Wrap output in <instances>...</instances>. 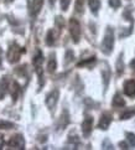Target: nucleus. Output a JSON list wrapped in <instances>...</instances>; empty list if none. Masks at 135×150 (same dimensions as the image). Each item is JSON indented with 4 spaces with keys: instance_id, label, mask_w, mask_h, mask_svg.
Listing matches in <instances>:
<instances>
[{
    "instance_id": "21",
    "label": "nucleus",
    "mask_w": 135,
    "mask_h": 150,
    "mask_svg": "<svg viewBox=\"0 0 135 150\" xmlns=\"http://www.w3.org/2000/svg\"><path fill=\"white\" fill-rule=\"evenodd\" d=\"M14 124L6 120H0V129H13Z\"/></svg>"
},
{
    "instance_id": "15",
    "label": "nucleus",
    "mask_w": 135,
    "mask_h": 150,
    "mask_svg": "<svg viewBox=\"0 0 135 150\" xmlns=\"http://www.w3.org/2000/svg\"><path fill=\"white\" fill-rule=\"evenodd\" d=\"M56 41V36H55V31L53 30H50L47 33V36H46V45L47 46H52L55 44Z\"/></svg>"
},
{
    "instance_id": "5",
    "label": "nucleus",
    "mask_w": 135,
    "mask_h": 150,
    "mask_svg": "<svg viewBox=\"0 0 135 150\" xmlns=\"http://www.w3.org/2000/svg\"><path fill=\"white\" fill-rule=\"evenodd\" d=\"M9 146L11 149H24L25 148V140L21 134H16L9 140Z\"/></svg>"
},
{
    "instance_id": "17",
    "label": "nucleus",
    "mask_w": 135,
    "mask_h": 150,
    "mask_svg": "<svg viewBox=\"0 0 135 150\" xmlns=\"http://www.w3.org/2000/svg\"><path fill=\"white\" fill-rule=\"evenodd\" d=\"M19 93H20V86L18 82H14L13 83V88H11V94H13V98H14V102L18 99L19 97Z\"/></svg>"
},
{
    "instance_id": "28",
    "label": "nucleus",
    "mask_w": 135,
    "mask_h": 150,
    "mask_svg": "<svg viewBox=\"0 0 135 150\" xmlns=\"http://www.w3.org/2000/svg\"><path fill=\"white\" fill-rule=\"evenodd\" d=\"M4 145V137H3V134H0V149L3 148Z\"/></svg>"
},
{
    "instance_id": "10",
    "label": "nucleus",
    "mask_w": 135,
    "mask_h": 150,
    "mask_svg": "<svg viewBox=\"0 0 135 150\" xmlns=\"http://www.w3.org/2000/svg\"><path fill=\"white\" fill-rule=\"evenodd\" d=\"M124 93L128 97H135V79H129L124 83Z\"/></svg>"
},
{
    "instance_id": "3",
    "label": "nucleus",
    "mask_w": 135,
    "mask_h": 150,
    "mask_svg": "<svg viewBox=\"0 0 135 150\" xmlns=\"http://www.w3.org/2000/svg\"><path fill=\"white\" fill-rule=\"evenodd\" d=\"M20 56H21V47L18 44H13L9 47L8 51V61L10 63H16L20 60Z\"/></svg>"
},
{
    "instance_id": "23",
    "label": "nucleus",
    "mask_w": 135,
    "mask_h": 150,
    "mask_svg": "<svg viewBox=\"0 0 135 150\" xmlns=\"http://www.w3.org/2000/svg\"><path fill=\"white\" fill-rule=\"evenodd\" d=\"M127 139H128L129 144H130V146L135 148V134H133V133H127Z\"/></svg>"
},
{
    "instance_id": "31",
    "label": "nucleus",
    "mask_w": 135,
    "mask_h": 150,
    "mask_svg": "<svg viewBox=\"0 0 135 150\" xmlns=\"http://www.w3.org/2000/svg\"><path fill=\"white\" fill-rule=\"evenodd\" d=\"M1 62H3V50L0 49V67H1Z\"/></svg>"
},
{
    "instance_id": "9",
    "label": "nucleus",
    "mask_w": 135,
    "mask_h": 150,
    "mask_svg": "<svg viewBox=\"0 0 135 150\" xmlns=\"http://www.w3.org/2000/svg\"><path fill=\"white\" fill-rule=\"evenodd\" d=\"M110 123H112V115L108 114V113H104V114H102L100 119H99L98 128H99V129H102V130H107L108 128H109Z\"/></svg>"
},
{
    "instance_id": "30",
    "label": "nucleus",
    "mask_w": 135,
    "mask_h": 150,
    "mask_svg": "<svg viewBox=\"0 0 135 150\" xmlns=\"http://www.w3.org/2000/svg\"><path fill=\"white\" fill-rule=\"evenodd\" d=\"M130 67L135 71V58H134V60H131V62H130Z\"/></svg>"
},
{
    "instance_id": "24",
    "label": "nucleus",
    "mask_w": 135,
    "mask_h": 150,
    "mask_svg": "<svg viewBox=\"0 0 135 150\" xmlns=\"http://www.w3.org/2000/svg\"><path fill=\"white\" fill-rule=\"evenodd\" d=\"M95 61V57L93 56V57H89L88 60H84V61H82V62H79L78 65H77V67H82V66H86V65H89V63H93Z\"/></svg>"
},
{
    "instance_id": "1",
    "label": "nucleus",
    "mask_w": 135,
    "mask_h": 150,
    "mask_svg": "<svg viewBox=\"0 0 135 150\" xmlns=\"http://www.w3.org/2000/svg\"><path fill=\"white\" fill-rule=\"evenodd\" d=\"M113 46H114V33L110 28L107 29V33L104 35V39L102 41L100 50L105 55H110V52L113 51Z\"/></svg>"
},
{
    "instance_id": "20",
    "label": "nucleus",
    "mask_w": 135,
    "mask_h": 150,
    "mask_svg": "<svg viewBox=\"0 0 135 150\" xmlns=\"http://www.w3.org/2000/svg\"><path fill=\"white\" fill-rule=\"evenodd\" d=\"M135 114V109H130V110H125L124 113L120 114V119H129Z\"/></svg>"
},
{
    "instance_id": "32",
    "label": "nucleus",
    "mask_w": 135,
    "mask_h": 150,
    "mask_svg": "<svg viewBox=\"0 0 135 150\" xmlns=\"http://www.w3.org/2000/svg\"><path fill=\"white\" fill-rule=\"evenodd\" d=\"M55 3V0H50V4H53Z\"/></svg>"
},
{
    "instance_id": "18",
    "label": "nucleus",
    "mask_w": 135,
    "mask_h": 150,
    "mask_svg": "<svg viewBox=\"0 0 135 150\" xmlns=\"http://www.w3.org/2000/svg\"><path fill=\"white\" fill-rule=\"evenodd\" d=\"M102 76H103V81H104V87H108V83H109V78H110V71L108 69V67H105L102 72Z\"/></svg>"
},
{
    "instance_id": "16",
    "label": "nucleus",
    "mask_w": 135,
    "mask_h": 150,
    "mask_svg": "<svg viewBox=\"0 0 135 150\" xmlns=\"http://www.w3.org/2000/svg\"><path fill=\"white\" fill-rule=\"evenodd\" d=\"M8 77H3L1 79V86H0V88H1V92H0V98H4V96L8 92Z\"/></svg>"
},
{
    "instance_id": "12",
    "label": "nucleus",
    "mask_w": 135,
    "mask_h": 150,
    "mask_svg": "<svg viewBox=\"0 0 135 150\" xmlns=\"http://www.w3.org/2000/svg\"><path fill=\"white\" fill-rule=\"evenodd\" d=\"M112 104H113V107H124L125 105V100L123 99V97L119 94V93H117L115 96H114V98H113V102H112Z\"/></svg>"
},
{
    "instance_id": "11",
    "label": "nucleus",
    "mask_w": 135,
    "mask_h": 150,
    "mask_svg": "<svg viewBox=\"0 0 135 150\" xmlns=\"http://www.w3.org/2000/svg\"><path fill=\"white\" fill-rule=\"evenodd\" d=\"M88 5H89L90 11L93 13L94 15L98 14V10L100 8V1L99 0H88Z\"/></svg>"
},
{
    "instance_id": "4",
    "label": "nucleus",
    "mask_w": 135,
    "mask_h": 150,
    "mask_svg": "<svg viewBox=\"0 0 135 150\" xmlns=\"http://www.w3.org/2000/svg\"><path fill=\"white\" fill-rule=\"evenodd\" d=\"M42 62H44V55H42V52L39 50L36 52V55L34 56V58H32V65L35 66L36 72H37V74H39L40 79L42 78V67H41Z\"/></svg>"
},
{
    "instance_id": "25",
    "label": "nucleus",
    "mask_w": 135,
    "mask_h": 150,
    "mask_svg": "<svg viewBox=\"0 0 135 150\" xmlns=\"http://www.w3.org/2000/svg\"><path fill=\"white\" fill-rule=\"evenodd\" d=\"M73 57H74L73 52H72L71 50H68V51L66 52V61H64V63H66V65H67L68 62H71V61L73 60Z\"/></svg>"
},
{
    "instance_id": "26",
    "label": "nucleus",
    "mask_w": 135,
    "mask_h": 150,
    "mask_svg": "<svg viewBox=\"0 0 135 150\" xmlns=\"http://www.w3.org/2000/svg\"><path fill=\"white\" fill-rule=\"evenodd\" d=\"M69 3H71V0H61V9L63 10V11H66V10L68 9Z\"/></svg>"
},
{
    "instance_id": "27",
    "label": "nucleus",
    "mask_w": 135,
    "mask_h": 150,
    "mask_svg": "<svg viewBox=\"0 0 135 150\" xmlns=\"http://www.w3.org/2000/svg\"><path fill=\"white\" fill-rule=\"evenodd\" d=\"M109 5L113 9H117L120 6V0H109Z\"/></svg>"
},
{
    "instance_id": "19",
    "label": "nucleus",
    "mask_w": 135,
    "mask_h": 150,
    "mask_svg": "<svg viewBox=\"0 0 135 150\" xmlns=\"http://www.w3.org/2000/svg\"><path fill=\"white\" fill-rule=\"evenodd\" d=\"M123 71H124V63H123V58L120 56L117 61V72H118V74H122Z\"/></svg>"
},
{
    "instance_id": "6",
    "label": "nucleus",
    "mask_w": 135,
    "mask_h": 150,
    "mask_svg": "<svg viewBox=\"0 0 135 150\" xmlns=\"http://www.w3.org/2000/svg\"><path fill=\"white\" fill-rule=\"evenodd\" d=\"M58 97H60V92H58V89L51 91V92L47 94V97H46V105L50 109H53L56 107L57 102H58Z\"/></svg>"
},
{
    "instance_id": "2",
    "label": "nucleus",
    "mask_w": 135,
    "mask_h": 150,
    "mask_svg": "<svg viewBox=\"0 0 135 150\" xmlns=\"http://www.w3.org/2000/svg\"><path fill=\"white\" fill-rule=\"evenodd\" d=\"M69 34H71L74 44H78L79 39H81V25L78 21L73 18L69 20Z\"/></svg>"
},
{
    "instance_id": "14",
    "label": "nucleus",
    "mask_w": 135,
    "mask_h": 150,
    "mask_svg": "<svg viewBox=\"0 0 135 150\" xmlns=\"http://www.w3.org/2000/svg\"><path fill=\"white\" fill-rule=\"evenodd\" d=\"M57 68V62H56V58H55V55H52L50 57V61H48V65H47V71L50 73H53L56 71Z\"/></svg>"
},
{
    "instance_id": "13",
    "label": "nucleus",
    "mask_w": 135,
    "mask_h": 150,
    "mask_svg": "<svg viewBox=\"0 0 135 150\" xmlns=\"http://www.w3.org/2000/svg\"><path fill=\"white\" fill-rule=\"evenodd\" d=\"M69 123V117H68V113L67 110L63 112V114L61 115V119H60V125H58V129H64L66 125Z\"/></svg>"
},
{
    "instance_id": "29",
    "label": "nucleus",
    "mask_w": 135,
    "mask_h": 150,
    "mask_svg": "<svg viewBox=\"0 0 135 150\" xmlns=\"http://www.w3.org/2000/svg\"><path fill=\"white\" fill-rule=\"evenodd\" d=\"M119 146H122V149H128V145H127V143H119Z\"/></svg>"
},
{
    "instance_id": "7",
    "label": "nucleus",
    "mask_w": 135,
    "mask_h": 150,
    "mask_svg": "<svg viewBox=\"0 0 135 150\" xmlns=\"http://www.w3.org/2000/svg\"><path fill=\"white\" fill-rule=\"evenodd\" d=\"M92 127H93V118L87 115L84 118V120L82 123V133L86 138H88L92 133Z\"/></svg>"
},
{
    "instance_id": "22",
    "label": "nucleus",
    "mask_w": 135,
    "mask_h": 150,
    "mask_svg": "<svg viewBox=\"0 0 135 150\" xmlns=\"http://www.w3.org/2000/svg\"><path fill=\"white\" fill-rule=\"evenodd\" d=\"M83 5H84V0H76V11L83 13Z\"/></svg>"
},
{
    "instance_id": "8",
    "label": "nucleus",
    "mask_w": 135,
    "mask_h": 150,
    "mask_svg": "<svg viewBox=\"0 0 135 150\" xmlns=\"http://www.w3.org/2000/svg\"><path fill=\"white\" fill-rule=\"evenodd\" d=\"M44 5V0H32L30 5V14L32 18H36L41 11V8Z\"/></svg>"
}]
</instances>
